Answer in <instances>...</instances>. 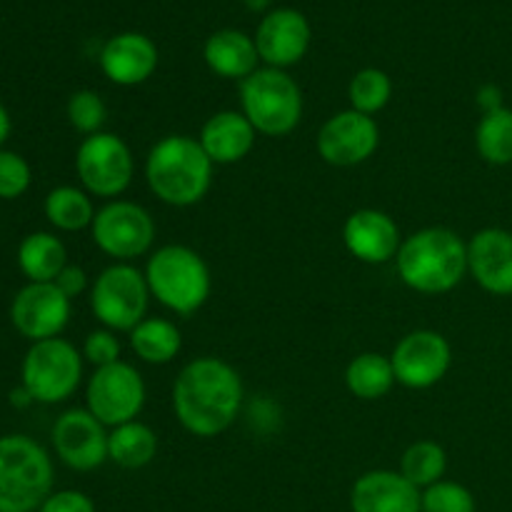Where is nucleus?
Listing matches in <instances>:
<instances>
[{
    "mask_svg": "<svg viewBox=\"0 0 512 512\" xmlns=\"http://www.w3.org/2000/svg\"><path fill=\"white\" fill-rule=\"evenodd\" d=\"M243 405V380L220 358H195L180 370L173 385L178 423L195 438H215L235 423Z\"/></svg>",
    "mask_w": 512,
    "mask_h": 512,
    "instance_id": "nucleus-1",
    "label": "nucleus"
},
{
    "mask_svg": "<svg viewBox=\"0 0 512 512\" xmlns=\"http://www.w3.org/2000/svg\"><path fill=\"white\" fill-rule=\"evenodd\" d=\"M395 263L400 280L415 293L443 295L468 273V243L450 228H423L403 240Z\"/></svg>",
    "mask_w": 512,
    "mask_h": 512,
    "instance_id": "nucleus-2",
    "label": "nucleus"
},
{
    "mask_svg": "<svg viewBox=\"0 0 512 512\" xmlns=\"http://www.w3.org/2000/svg\"><path fill=\"white\" fill-rule=\"evenodd\" d=\"M145 180L158 200L173 208H190L208 195L213 185V160L198 138L168 135L150 148Z\"/></svg>",
    "mask_w": 512,
    "mask_h": 512,
    "instance_id": "nucleus-3",
    "label": "nucleus"
},
{
    "mask_svg": "<svg viewBox=\"0 0 512 512\" xmlns=\"http://www.w3.org/2000/svg\"><path fill=\"white\" fill-rule=\"evenodd\" d=\"M53 495V460L28 435L0 438V512H35Z\"/></svg>",
    "mask_w": 512,
    "mask_h": 512,
    "instance_id": "nucleus-4",
    "label": "nucleus"
},
{
    "mask_svg": "<svg viewBox=\"0 0 512 512\" xmlns=\"http://www.w3.org/2000/svg\"><path fill=\"white\" fill-rule=\"evenodd\" d=\"M150 295L175 315H193L208 303L210 268L188 245H163L145 268Z\"/></svg>",
    "mask_w": 512,
    "mask_h": 512,
    "instance_id": "nucleus-5",
    "label": "nucleus"
},
{
    "mask_svg": "<svg viewBox=\"0 0 512 512\" xmlns=\"http://www.w3.org/2000/svg\"><path fill=\"white\" fill-rule=\"evenodd\" d=\"M240 105V113L268 138L290 135L303 118V93L280 68H258L248 75L240 83Z\"/></svg>",
    "mask_w": 512,
    "mask_h": 512,
    "instance_id": "nucleus-6",
    "label": "nucleus"
},
{
    "mask_svg": "<svg viewBox=\"0 0 512 512\" xmlns=\"http://www.w3.org/2000/svg\"><path fill=\"white\" fill-rule=\"evenodd\" d=\"M20 380L33 403H63L83 380V355L63 338L40 340L25 353Z\"/></svg>",
    "mask_w": 512,
    "mask_h": 512,
    "instance_id": "nucleus-7",
    "label": "nucleus"
},
{
    "mask_svg": "<svg viewBox=\"0 0 512 512\" xmlns=\"http://www.w3.org/2000/svg\"><path fill=\"white\" fill-rule=\"evenodd\" d=\"M150 288L145 273L130 263H115L95 278L90 290L93 315L113 333H130L145 320Z\"/></svg>",
    "mask_w": 512,
    "mask_h": 512,
    "instance_id": "nucleus-8",
    "label": "nucleus"
},
{
    "mask_svg": "<svg viewBox=\"0 0 512 512\" xmlns=\"http://www.w3.org/2000/svg\"><path fill=\"white\" fill-rule=\"evenodd\" d=\"M75 170L90 195L118 198L133 183L135 160L123 138L100 130L80 143L75 153Z\"/></svg>",
    "mask_w": 512,
    "mask_h": 512,
    "instance_id": "nucleus-9",
    "label": "nucleus"
},
{
    "mask_svg": "<svg viewBox=\"0 0 512 512\" xmlns=\"http://www.w3.org/2000/svg\"><path fill=\"white\" fill-rule=\"evenodd\" d=\"M93 240L105 255L118 263L140 258L155 243V220L143 205L130 200H113L95 213Z\"/></svg>",
    "mask_w": 512,
    "mask_h": 512,
    "instance_id": "nucleus-10",
    "label": "nucleus"
},
{
    "mask_svg": "<svg viewBox=\"0 0 512 512\" xmlns=\"http://www.w3.org/2000/svg\"><path fill=\"white\" fill-rule=\"evenodd\" d=\"M85 400H88L90 413L105 428L133 423L145 405L143 375L123 360L105 365V368H95V373L88 380Z\"/></svg>",
    "mask_w": 512,
    "mask_h": 512,
    "instance_id": "nucleus-11",
    "label": "nucleus"
},
{
    "mask_svg": "<svg viewBox=\"0 0 512 512\" xmlns=\"http://www.w3.org/2000/svg\"><path fill=\"white\" fill-rule=\"evenodd\" d=\"M390 363L400 385L410 390H428L448 375L453 348L445 335L435 330H413L395 345Z\"/></svg>",
    "mask_w": 512,
    "mask_h": 512,
    "instance_id": "nucleus-12",
    "label": "nucleus"
},
{
    "mask_svg": "<svg viewBox=\"0 0 512 512\" xmlns=\"http://www.w3.org/2000/svg\"><path fill=\"white\" fill-rule=\"evenodd\" d=\"M380 145V130L373 115L343 110L325 120L318 133L320 158L335 168H353L373 158Z\"/></svg>",
    "mask_w": 512,
    "mask_h": 512,
    "instance_id": "nucleus-13",
    "label": "nucleus"
},
{
    "mask_svg": "<svg viewBox=\"0 0 512 512\" xmlns=\"http://www.w3.org/2000/svg\"><path fill=\"white\" fill-rule=\"evenodd\" d=\"M110 433L88 408L65 410L53 425V448L58 458L78 473L100 468L108 455Z\"/></svg>",
    "mask_w": 512,
    "mask_h": 512,
    "instance_id": "nucleus-14",
    "label": "nucleus"
},
{
    "mask_svg": "<svg viewBox=\"0 0 512 512\" xmlns=\"http://www.w3.org/2000/svg\"><path fill=\"white\" fill-rule=\"evenodd\" d=\"M10 320L23 338H60L70 320V298L55 283H28L15 293Z\"/></svg>",
    "mask_w": 512,
    "mask_h": 512,
    "instance_id": "nucleus-15",
    "label": "nucleus"
},
{
    "mask_svg": "<svg viewBox=\"0 0 512 512\" xmlns=\"http://www.w3.org/2000/svg\"><path fill=\"white\" fill-rule=\"evenodd\" d=\"M343 240L348 253L368 265L388 263L403 245L398 223L375 208L355 210L343 225Z\"/></svg>",
    "mask_w": 512,
    "mask_h": 512,
    "instance_id": "nucleus-16",
    "label": "nucleus"
},
{
    "mask_svg": "<svg viewBox=\"0 0 512 512\" xmlns=\"http://www.w3.org/2000/svg\"><path fill=\"white\" fill-rule=\"evenodd\" d=\"M468 273L490 295H512V233L485 228L468 243Z\"/></svg>",
    "mask_w": 512,
    "mask_h": 512,
    "instance_id": "nucleus-17",
    "label": "nucleus"
},
{
    "mask_svg": "<svg viewBox=\"0 0 512 512\" xmlns=\"http://www.w3.org/2000/svg\"><path fill=\"white\" fill-rule=\"evenodd\" d=\"M353 512H423V493L395 470H370L350 490Z\"/></svg>",
    "mask_w": 512,
    "mask_h": 512,
    "instance_id": "nucleus-18",
    "label": "nucleus"
},
{
    "mask_svg": "<svg viewBox=\"0 0 512 512\" xmlns=\"http://www.w3.org/2000/svg\"><path fill=\"white\" fill-rule=\"evenodd\" d=\"M310 45V25L305 15L298 10L280 8L265 15L260 23L258 35H255V48L258 55L270 65V68H288L295 65Z\"/></svg>",
    "mask_w": 512,
    "mask_h": 512,
    "instance_id": "nucleus-19",
    "label": "nucleus"
},
{
    "mask_svg": "<svg viewBox=\"0 0 512 512\" xmlns=\"http://www.w3.org/2000/svg\"><path fill=\"white\" fill-rule=\"evenodd\" d=\"M100 68L115 85H140L158 68V48L140 33L115 35L100 53Z\"/></svg>",
    "mask_w": 512,
    "mask_h": 512,
    "instance_id": "nucleus-20",
    "label": "nucleus"
},
{
    "mask_svg": "<svg viewBox=\"0 0 512 512\" xmlns=\"http://www.w3.org/2000/svg\"><path fill=\"white\" fill-rule=\"evenodd\" d=\"M258 130L238 110H220L205 120L200 130V145L213 165H233L248 158L253 150Z\"/></svg>",
    "mask_w": 512,
    "mask_h": 512,
    "instance_id": "nucleus-21",
    "label": "nucleus"
},
{
    "mask_svg": "<svg viewBox=\"0 0 512 512\" xmlns=\"http://www.w3.org/2000/svg\"><path fill=\"white\" fill-rule=\"evenodd\" d=\"M255 40L240 30H218L205 43V63L215 75L230 80H245L258 70Z\"/></svg>",
    "mask_w": 512,
    "mask_h": 512,
    "instance_id": "nucleus-22",
    "label": "nucleus"
},
{
    "mask_svg": "<svg viewBox=\"0 0 512 512\" xmlns=\"http://www.w3.org/2000/svg\"><path fill=\"white\" fill-rule=\"evenodd\" d=\"M68 265V250L53 233H30L18 245V268L28 283H55Z\"/></svg>",
    "mask_w": 512,
    "mask_h": 512,
    "instance_id": "nucleus-23",
    "label": "nucleus"
},
{
    "mask_svg": "<svg viewBox=\"0 0 512 512\" xmlns=\"http://www.w3.org/2000/svg\"><path fill=\"white\" fill-rule=\"evenodd\" d=\"M108 455L120 468L140 470L153 463V458L158 455V435L140 420L118 425L110 430Z\"/></svg>",
    "mask_w": 512,
    "mask_h": 512,
    "instance_id": "nucleus-24",
    "label": "nucleus"
},
{
    "mask_svg": "<svg viewBox=\"0 0 512 512\" xmlns=\"http://www.w3.org/2000/svg\"><path fill=\"white\" fill-rule=\"evenodd\" d=\"M130 348L143 363L168 365L183 348L178 325L165 318H145L138 328L130 330Z\"/></svg>",
    "mask_w": 512,
    "mask_h": 512,
    "instance_id": "nucleus-25",
    "label": "nucleus"
},
{
    "mask_svg": "<svg viewBox=\"0 0 512 512\" xmlns=\"http://www.w3.org/2000/svg\"><path fill=\"white\" fill-rule=\"evenodd\" d=\"M395 383L393 363L383 353H360L345 370V385L360 400L385 398Z\"/></svg>",
    "mask_w": 512,
    "mask_h": 512,
    "instance_id": "nucleus-26",
    "label": "nucleus"
},
{
    "mask_svg": "<svg viewBox=\"0 0 512 512\" xmlns=\"http://www.w3.org/2000/svg\"><path fill=\"white\" fill-rule=\"evenodd\" d=\"M45 218L50 220V225L65 233H78L93 225L95 220V208L93 200L88 198V193L73 185H60L53 188L45 198Z\"/></svg>",
    "mask_w": 512,
    "mask_h": 512,
    "instance_id": "nucleus-27",
    "label": "nucleus"
},
{
    "mask_svg": "<svg viewBox=\"0 0 512 512\" xmlns=\"http://www.w3.org/2000/svg\"><path fill=\"white\" fill-rule=\"evenodd\" d=\"M475 148L490 165L512 163V108L485 113L475 128Z\"/></svg>",
    "mask_w": 512,
    "mask_h": 512,
    "instance_id": "nucleus-28",
    "label": "nucleus"
},
{
    "mask_svg": "<svg viewBox=\"0 0 512 512\" xmlns=\"http://www.w3.org/2000/svg\"><path fill=\"white\" fill-rule=\"evenodd\" d=\"M445 468H448V455H445L443 445H438L435 440H418L405 450L403 460H400V473L418 490L440 483Z\"/></svg>",
    "mask_w": 512,
    "mask_h": 512,
    "instance_id": "nucleus-29",
    "label": "nucleus"
},
{
    "mask_svg": "<svg viewBox=\"0 0 512 512\" xmlns=\"http://www.w3.org/2000/svg\"><path fill=\"white\" fill-rule=\"evenodd\" d=\"M390 95H393V83H390L388 73H383V70L378 68L360 70V73H355V78L350 80V108L358 110V113H380V110L390 103Z\"/></svg>",
    "mask_w": 512,
    "mask_h": 512,
    "instance_id": "nucleus-30",
    "label": "nucleus"
},
{
    "mask_svg": "<svg viewBox=\"0 0 512 512\" xmlns=\"http://www.w3.org/2000/svg\"><path fill=\"white\" fill-rule=\"evenodd\" d=\"M68 120L78 133L95 135L108 120V108L95 90H78L68 100Z\"/></svg>",
    "mask_w": 512,
    "mask_h": 512,
    "instance_id": "nucleus-31",
    "label": "nucleus"
},
{
    "mask_svg": "<svg viewBox=\"0 0 512 512\" xmlns=\"http://www.w3.org/2000/svg\"><path fill=\"white\" fill-rule=\"evenodd\" d=\"M423 512H478V505L465 485L440 480L423 490Z\"/></svg>",
    "mask_w": 512,
    "mask_h": 512,
    "instance_id": "nucleus-32",
    "label": "nucleus"
},
{
    "mask_svg": "<svg viewBox=\"0 0 512 512\" xmlns=\"http://www.w3.org/2000/svg\"><path fill=\"white\" fill-rule=\"evenodd\" d=\"M30 165L23 155L0 148V198L15 200L30 188Z\"/></svg>",
    "mask_w": 512,
    "mask_h": 512,
    "instance_id": "nucleus-33",
    "label": "nucleus"
},
{
    "mask_svg": "<svg viewBox=\"0 0 512 512\" xmlns=\"http://www.w3.org/2000/svg\"><path fill=\"white\" fill-rule=\"evenodd\" d=\"M83 358L93 363L95 368H105L120 360V340L113 330H93L83 343Z\"/></svg>",
    "mask_w": 512,
    "mask_h": 512,
    "instance_id": "nucleus-34",
    "label": "nucleus"
},
{
    "mask_svg": "<svg viewBox=\"0 0 512 512\" xmlns=\"http://www.w3.org/2000/svg\"><path fill=\"white\" fill-rule=\"evenodd\" d=\"M38 512H95V503L80 490H60L50 495Z\"/></svg>",
    "mask_w": 512,
    "mask_h": 512,
    "instance_id": "nucleus-35",
    "label": "nucleus"
},
{
    "mask_svg": "<svg viewBox=\"0 0 512 512\" xmlns=\"http://www.w3.org/2000/svg\"><path fill=\"white\" fill-rule=\"evenodd\" d=\"M55 285H58V288L63 290L70 300H73V298H78L85 288H88V275H85V270L78 268V265H65L63 273L55 278Z\"/></svg>",
    "mask_w": 512,
    "mask_h": 512,
    "instance_id": "nucleus-36",
    "label": "nucleus"
},
{
    "mask_svg": "<svg viewBox=\"0 0 512 512\" xmlns=\"http://www.w3.org/2000/svg\"><path fill=\"white\" fill-rule=\"evenodd\" d=\"M475 103L480 105L483 115L493 113V110H498V108H505L503 90H500L498 85H483V88L478 90V95H475Z\"/></svg>",
    "mask_w": 512,
    "mask_h": 512,
    "instance_id": "nucleus-37",
    "label": "nucleus"
},
{
    "mask_svg": "<svg viewBox=\"0 0 512 512\" xmlns=\"http://www.w3.org/2000/svg\"><path fill=\"white\" fill-rule=\"evenodd\" d=\"M10 135V115L8 110H5V105L0 103V148H3V143L8 140Z\"/></svg>",
    "mask_w": 512,
    "mask_h": 512,
    "instance_id": "nucleus-38",
    "label": "nucleus"
},
{
    "mask_svg": "<svg viewBox=\"0 0 512 512\" xmlns=\"http://www.w3.org/2000/svg\"><path fill=\"white\" fill-rule=\"evenodd\" d=\"M10 403L18 405V408H23V405H30V403H33V398H30L28 390H25L23 385H20L18 390H13V398H10Z\"/></svg>",
    "mask_w": 512,
    "mask_h": 512,
    "instance_id": "nucleus-39",
    "label": "nucleus"
}]
</instances>
